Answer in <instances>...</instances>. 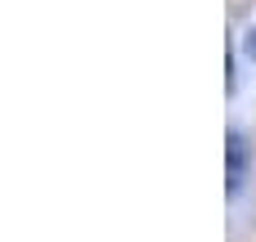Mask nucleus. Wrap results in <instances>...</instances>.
Returning a JSON list of instances; mask_svg holds the SVG:
<instances>
[{"instance_id":"1","label":"nucleus","mask_w":256,"mask_h":242,"mask_svg":"<svg viewBox=\"0 0 256 242\" xmlns=\"http://www.w3.org/2000/svg\"><path fill=\"white\" fill-rule=\"evenodd\" d=\"M243 189V139L230 135V193Z\"/></svg>"}]
</instances>
